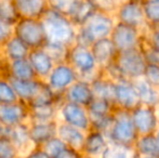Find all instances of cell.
Listing matches in <instances>:
<instances>
[{
	"instance_id": "6da1fadb",
	"label": "cell",
	"mask_w": 159,
	"mask_h": 158,
	"mask_svg": "<svg viewBox=\"0 0 159 158\" xmlns=\"http://www.w3.org/2000/svg\"><path fill=\"white\" fill-rule=\"evenodd\" d=\"M116 19L111 13L94 11L84 23L77 27L75 43L89 47L98 39L107 38L111 35Z\"/></svg>"
},
{
	"instance_id": "7a4b0ae2",
	"label": "cell",
	"mask_w": 159,
	"mask_h": 158,
	"mask_svg": "<svg viewBox=\"0 0 159 158\" xmlns=\"http://www.w3.org/2000/svg\"><path fill=\"white\" fill-rule=\"evenodd\" d=\"M46 33L47 41L70 47L75 43L77 26L66 15L47 9L40 17Z\"/></svg>"
},
{
	"instance_id": "3957f363",
	"label": "cell",
	"mask_w": 159,
	"mask_h": 158,
	"mask_svg": "<svg viewBox=\"0 0 159 158\" xmlns=\"http://www.w3.org/2000/svg\"><path fill=\"white\" fill-rule=\"evenodd\" d=\"M66 62L77 73L78 79L91 82L102 74V70L96 64L89 47L71 44L67 50Z\"/></svg>"
},
{
	"instance_id": "277c9868",
	"label": "cell",
	"mask_w": 159,
	"mask_h": 158,
	"mask_svg": "<svg viewBox=\"0 0 159 158\" xmlns=\"http://www.w3.org/2000/svg\"><path fill=\"white\" fill-rule=\"evenodd\" d=\"M111 64L117 70L120 79L131 81L142 78L147 65L141 48L117 52Z\"/></svg>"
},
{
	"instance_id": "5b68a950",
	"label": "cell",
	"mask_w": 159,
	"mask_h": 158,
	"mask_svg": "<svg viewBox=\"0 0 159 158\" xmlns=\"http://www.w3.org/2000/svg\"><path fill=\"white\" fill-rule=\"evenodd\" d=\"M113 116V122L106 134L108 142L133 146L139 135L132 122L130 112L115 108Z\"/></svg>"
},
{
	"instance_id": "8992f818",
	"label": "cell",
	"mask_w": 159,
	"mask_h": 158,
	"mask_svg": "<svg viewBox=\"0 0 159 158\" xmlns=\"http://www.w3.org/2000/svg\"><path fill=\"white\" fill-rule=\"evenodd\" d=\"M13 35L30 49L42 48L47 42L46 33L40 19L20 17L13 25Z\"/></svg>"
},
{
	"instance_id": "52a82bcc",
	"label": "cell",
	"mask_w": 159,
	"mask_h": 158,
	"mask_svg": "<svg viewBox=\"0 0 159 158\" xmlns=\"http://www.w3.org/2000/svg\"><path fill=\"white\" fill-rule=\"evenodd\" d=\"M57 121L76 127L84 132L91 128L90 116L87 107L71 102L62 101L57 105Z\"/></svg>"
},
{
	"instance_id": "ba28073f",
	"label": "cell",
	"mask_w": 159,
	"mask_h": 158,
	"mask_svg": "<svg viewBox=\"0 0 159 158\" xmlns=\"http://www.w3.org/2000/svg\"><path fill=\"white\" fill-rule=\"evenodd\" d=\"M78 79V75L73 67L65 62L54 64L53 68L47 78L43 80L47 86L62 100V95L76 80ZM63 101V100H62Z\"/></svg>"
},
{
	"instance_id": "9c48e42d",
	"label": "cell",
	"mask_w": 159,
	"mask_h": 158,
	"mask_svg": "<svg viewBox=\"0 0 159 158\" xmlns=\"http://www.w3.org/2000/svg\"><path fill=\"white\" fill-rule=\"evenodd\" d=\"M143 30L116 22L109 38L118 52L140 48L143 41Z\"/></svg>"
},
{
	"instance_id": "30bf717a",
	"label": "cell",
	"mask_w": 159,
	"mask_h": 158,
	"mask_svg": "<svg viewBox=\"0 0 159 158\" xmlns=\"http://www.w3.org/2000/svg\"><path fill=\"white\" fill-rule=\"evenodd\" d=\"M116 22L139 28L144 32L147 27L143 13L142 2L138 0H122L114 13Z\"/></svg>"
},
{
	"instance_id": "8fae6325",
	"label": "cell",
	"mask_w": 159,
	"mask_h": 158,
	"mask_svg": "<svg viewBox=\"0 0 159 158\" xmlns=\"http://www.w3.org/2000/svg\"><path fill=\"white\" fill-rule=\"evenodd\" d=\"M130 116L138 135L153 134L159 128L155 107L140 104L130 112Z\"/></svg>"
},
{
	"instance_id": "7c38bea8",
	"label": "cell",
	"mask_w": 159,
	"mask_h": 158,
	"mask_svg": "<svg viewBox=\"0 0 159 158\" xmlns=\"http://www.w3.org/2000/svg\"><path fill=\"white\" fill-rule=\"evenodd\" d=\"M140 104L138 92L131 80L121 79L115 81V93H114L115 108L131 112Z\"/></svg>"
},
{
	"instance_id": "4fadbf2b",
	"label": "cell",
	"mask_w": 159,
	"mask_h": 158,
	"mask_svg": "<svg viewBox=\"0 0 159 158\" xmlns=\"http://www.w3.org/2000/svg\"><path fill=\"white\" fill-rule=\"evenodd\" d=\"M30 107L24 102L17 101L12 103L0 104V121L4 127H12L22 122H28Z\"/></svg>"
},
{
	"instance_id": "5bb4252c",
	"label": "cell",
	"mask_w": 159,
	"mask_h": 158,
	"mask_svg": "<svg viewBox=\"0 0 159 158\" xmlns=\"http://www.w3.org/2000/svg\"><path fill=\"white\" fill-rule=\"evenodd\" d=\"M26 59L32 66L36 78L40 80H44L47 78L55 64L43 48L30 49Z\"/></svg>"
},
{
	"instance_id": "9a60e30c",
	"label": "cell",
	"mask_w": 159,
	"mask_h": 158,
	"mask_svg": "<svg viewBox=\"0 0 159 158\" xmlns=\"http://www.w3.org/2000/svg\"><path fill=\"white\" fill-rule=\"evenodd\" d=\"M92 89L90 82L82 79H77L62 95V100L71 103L79 104L82 106H88L93 100Z\"/></svg>"
},
{
	"instance_id": "2e32d148",
	"label": "cell",
	"mask_w": 159,
	"mask_h": 158,
	"mask_svg": "<svg viewBox=\"0 0 159 158\" xmlns=\"http://www.w3.org/2000/svg\"><path fill=\"white\" fill-rule=\"evenodd\" d=\"M0 67H1L2 76L9 79H33L36 78L34 74L32 66L27 59L16 60V61L6 62L3 60L0 61Z\"/></svg>"
},
{
	"instance_id": "e0dca14e",
	"label": "cell",
	"mask_w": 159,
	"mask_h": 158,
	"mask_svg": "<svg viewBox=\"0 0 159 158\" xmlns=\"http://www.w3.org/2000/svg\"><path fill=\"white\" fill-rule=\"evenodd\" d=\"M90 50L101 70H104L106 66L113 63L118 52L109 37L94 41L90 46Z\"/></svg>"
},
{
	"instance_id": "ac0fdd59",
	"label": "cell",
	"mask_w": 159,
	"mask_h": 158,
	"mask_svg": "<svg viewBox=\"0 0 159 158\" xmlns=\"http://www.w3.org/2000/svg\"><path fill=\"white\" fill-rule=\"evenodd\" d=\"M4 137H7L12 142V144L19 151L20 156L33 147L30 138L28 122H22L12 127H6Z\"/></svg>"
},
{
	"instance_id": "d6986e66",
	"label": "cell",
	"mask_w": 159,
	"mask_h": 158,
	"mask_svg": "<svg viewBox=\"0 0 159 158\" xmlns=\"http://www.w3.org/2000/svg\"><path fill=\"white\" fill-rule=\"evenodd\" d=\"M57 120L46 122H30V138L33 146H41L48 140L57 135Z\"/></svg>"
},
{
	"instance_id": "ffe728a7",
	"label": "cell",
	"mask_w": 159,
	"mask_h": 158,
	"mask_svg": "<svg viewBox=\"0 0 159 158\" xmlns=\"http://www.w3.org/2000/svg\"><path fill=\"white\" fill-rule=\"evenodd\" d=\"M107 144H108V139L106 134L94 129H90L87 131L84 135L81 154L98 158Z\"/></svg>"
},
{
	"instance_id": "44dd1931",
	"label": "cell",
	"mask_w": 159,
	"mask_h": 158,
	"mask_svg": "<svg viewBox=\"0 0 159 158\" xmlns=\"http://www.w3.org/2000/svg\"><path fill=\"white\" fill-rule=\"evenodd\" d=\"M30 49L14 35H12L3 43L0 44L1 59L6 62L26 59L30 53Z\"/></svg>"
},
{
	"instance_id": "7402d4cb",
	"label": "cell",
	"mask_w": 159,
	"mask_h": 158,
	"mask_svg": "<svg viewBox=\"0 0 159 158\" xmlns=\"http://www.w3.org/2000/svg\"><path fill=\"white\" fill-rule=\"evenodd\" d=\"M57 135L63 141L67 147L74 148L81 153V147L84 144L86 132L76 127L69 126L64 122H57Z\"/></svg>"
},
{
	"instance_id": "603a6c76",
	"label": "cell",
	"mask_w": 159,
	"mask_h": 158,
	"mask_svg": "<svg viewBox=\"0 0 159 158\" xmlns=\"http://www.w3.org/2000/svg\"><path fill=\"white\" fill-rule=\"evenodd\" d=\"M10 81L12 84L13 88H14L17 99L28 105V103L32 101L34 97H36V94L38 93L43 80L33 78V79H24V80L10 79Z\"/></svg>"
},
{
	"instance_id": "cb8c5ba5",
	"label": "cell",
	"mask_w": 159,
	"mask_h": 158,
	"mask_svg": "<svg viewBox=\"0 0 159 158\" xmlns=\"http://www.w3.org/2000/svg\"><path fill=\"white\" fill-rule=\"evenodd\" d=\"M133 86L138 92L140 103L143 105L157 107L159 105V88L149 84L146 79L139 78L133 80Z\"/></svg>"
},
{
	"instance_id": "d4e9b609",
	"label": "cell",
	"mask_w": 159,
	"mask_h": 158,
	"mask_svg": "<svg viewBox=\"0 0 159 158\" xmlns=\"http://www.w3.org/2000/svg\"><path fill=\"white\" fill-rule=\"evenodd\" d=\"M20 17L40 19L48 9L46 0H12Z\"/></svg>"
},
{
	"instance_id": "484cf974",
	"label": "cell",
	"mask_w": 159,
	"mask_h": 158,
	"mask_svg": "<svg viewBox=\"0 0 159 158\" xmlns=\"http://www.w3.org/2000/svg\"><path fill=\"white\" fill-rule=\"evenodd\" d=\"M91 89L94 97L104 99L113 103L114 105V93H115V81L109 79L104 74L98 76L94 80L90 82Z\"/></svg>"
},
{
	"instance_id": "4316f807",
	"label": "cell",
	"mask_w": 159,
	"mask_h": 158,
	"mask_svg": "<svg viewBox=\"0 0 159 158\" xmlns=\"http://www.w3.org/2000/svg\"><path fill=\"white\" fill-rule=\"evenodd\" d=\"M133 147L139 156L159 157V143L154 133L139 135Z\"/></svg>"
},
{
	"instance_id": "83f0119b",
	"label": "cell",
	"mask_w": 159,
	"mask_h": 158,
	"mask_svg": "<svg viewBox=\"0 0 159 158\" xmlns=\"http://www.w3.org/2000/svg\"><path fill=\"white\" fill-rule=\"evenodd\" d=\"M30 122H46L51 120H57V104H44V105L28 106Z\"/></svg>"
},
{
	"instance_id": "f1b7e54d",
	"label": "cell",
	"mask_w": 159,
	"mask_h": 158,
	"mask_svg": "<svg viewBox=\"0 0 159 158\" xmlns=\"http://www.w3.org/2000/svg\"><path fill=\"white\" fill-rule=\"evenodd\" d=\"M133 146L108 142L98 158H138Z\"/></svg>"
},
{
	"instance_id": "f546056e",
	"label": "cell",
	"mask_w": 159,
	"mask_h": 158,
	"mask_svg": "<svg viewBox=\"0 0 159 158\" xmlns=\"http://www.w3.org/2000/svg\"><path fill=\"white\" fill-rule=\"evenodd\" d=\"M87 110H88L90 118H94V117H101L111 114L115 111V106L107 100L93 97L90 104L87 106Z\"/></svg>"
},
{
	"instance_id": "4dcf8cb0",
	"label": "cell",
	"mask_w": 159,
	"mask_h": 158,
	"mask_svg": "<svg viewBox=\"0 0 159 158\" xmlns=\"http://www.w3.org/2000/svg\"><path fill=\"white\" fill-rule=\"evenodd\" d=\"M142 7L147 27L159 25V0H146Z\"/></svg>"
},
{
	"instance_id": "1f68e13d",
	"label": "cell",
	"mask_w": 159,
	"mask_h": 158,
	"mask_svg": "<svg viewBox=\"0 0 159 158\" xmlns=\"http://www.w3.org/2000/svg\"><path fill=\"white\" fill-rule=\"evenodd\" d=\"M93 7L89 3L87 0H81L79 3L77 4L75 9L73 10V12L69 15V20L75 24L76 26H80L93 12H94Z\"/></svg>"
},
{
	"instance_id": "d6a6232c",
	"label": "cell",
	"mask_w": 159,
	"mask_h": 158,
	"mask_svg": "<svg viewBox=\"0 0 159 158\" xmlns=\"http://www.w3.org/2000/svg\"><path fill=\"white\" fill-rule=\"evenodd\" d=\"M42 48L44 49V51L48 53L49 56L53 60V62L55 64L66 61L68 47L63 46V44H60V43H55V42L47 41Z\"/></svg>"
},
{
	"instance_id": "836d02e7",
	"label": "cell",
	"mask_w": 159,
	"mask_h": 158,
	"mask_svg": "<svg viewBox=\"0 0 159 158\" xmlns=\"http://www.w3.org/2000/svg\"><path fill=\"white\" fill-rule=\"evenodd\" d=\"M46 1L49 9L62 13L68 17L81 0H46Z\"/></svg>"
},
{
	"instance_id": "e575fe53",
	"label": "cell",
	"mask_w": 159,
	"mask_h": 158,
	"mask_svg": "<svg viewBox=\"0 0 159 158\" xmlns=\"http://www.w3.org/2000/svg\"><path fill=\"white\" fill-rule=\"evenodd\" d=\"M17 100L19 99L10 79L4 76H0V104L12 103Z\"/></svg>"
},
{
	"instance_id": "d590c367",
	"label": "cell",
	"mask_w": 159,
	"mask_h": 158,
	"mask_svg": "<svg viewBox=\"0 0 159 158\" xmlns=\"http://www.w3.org/2000/svg\"><path fill=\"white\" fill-rule=\"evenodd\" d=\"M0 19L11 25L20 19L12 0H0Z\"/></svg>"
},
{
	"instance_id": "8d00e7d4",
	"label": "cell",
	"mask_w": 159,
	"mask_h": 158,
	"mask_svg": "<svg viewBox=\"0 0 159 158\" xmlns=\"http://www.w3.org/2000/svg\"><path fill=\"white\" fill-rule=\"evenodd\" d=\"M40 147H41L51 158H54L55 156H57L62 151L65 150L67 146L65 145L63 143V141H62L57 135H55V137L51 138L50 140H48L46 143L42 144Z\"/></svg>"
},
{
	"instance_id": "74e56055",
	"label": "cell",
	"mask_w": 159,
	"mask_h": 158,
	"mask_svg": "<svg viewBox=\"0 0 159 158\" xmlns=\"http://www.w3.org/2000/svg\"><path fill=\"white\" fill-rule=\"evenodd\" d=\"M95 11L114 14L122 0H87Z\"/></svg>"
},
{
	"instance_id": "f35d334b",
	"label": "cell",
	"mask_w": 159,
	"mask_h": 158,
	"mask_svg": "<svg viewBox=\"0 0 159 158\" xmlns=\"http://www.w3.org/2000/svg\"><path fill=\"white\" fill-rule=\"evenodd\" d=\"M113 113L109 115H105V116L90 118V122H91L90 129H94V130L103 132L104 134H107V132H108L109 128L111 126V122H113V117H114Z\"/></svg>"
},
{
	"instance_id": "ab89813d",
	"label": "cell",
	"mask_w": 159,
	"mask_h": 158,
	"mask_svg": "<svg viewBox=\"0 0 159 158\" xmlns=\"http://www.w3.org/2000/svg\"><path fill=\"white\" fill-rule=\"evenodd\" d=\"M20 153L7 137L0 138V158H19Z\"/></svg>"
},
{
	"instance_id": "60d3db41",
	"label": "cell",
	"mask_w": 159,
	"mask_h": 158,
	"mask_svg": "<svg viewBox=\"0 0 159 158\" xmlns=\"http://www.w3.org/2000/svg\"><path fill=\"white\" fill-rule=\"evenodd\" d=\"M142 42L153 48L159 49V25L145 28Z\"/></svg>"
},
{
	"instance_id": "b9f144b4",
	"label": "cell",
	"mask_w": 159,
	"mask_h": 158,
	"mask_svg": "<svg viewBox=\"0 0 159 158\" xmlns=\"http://www.w3.org/2000/svg\"><path fill=\"white\" fill-rule=\"evenodd\" d=\"M141 50L143 52V55L145 57V61L147 64H154V65H159V49L153 48L151 46L143 43L141 44Z\"/></svg>"
},
{
	"instance_id": "7bdbcfd3",
	"label": "cell",
	"mask_w": 159,
	"mask_h": 158,
	"mask_svg": "<svg viewBox=\"0 0 159 158\" xmlns=\"http://www.w3.org/2000/svg\"><path fill=\"white\" fill-rule=\"evenodd\" d=\"M143 78L146 79L149 84L159 88V65L147 64L145 68Z\"/></svg>"
},
{
	"instance_id": "ee69618b",
	"label": "cell",
	"mask_w": 159,
	"mask_h": 158,
	"mask_svg": "<svg viewBox=\"0 0 159 158\" xmlns=\"http://www.w3.org/2000/svg\"><path fill=\"white\" fill-rule=\"evenodd\" d=\"M19 158H51V157L40 146H33L30 150H28L26 153L22 154Z\"/></svg>"
},
{
	"instance_id": "f6af8a7d",
	"label": "cell",
	"mask_w": 159,
	"mask_h": 158,
	"mask_svg": "<svg viewBox=\"0 0 159 158\" xmlns=\"http://www.w3.org/2000/svg\"><path fill=\"white\" fill-rule=\"evenodd\" d=\"M13 35V25L6 23L0 19V44L3 43Z\"/></svg>"
},
{
	"instance_id": "bcb514c9",
	"label": "cell",
	"mask_w": 159,
	"mask_h": 158,
	"mask_svg": "<svg viewBox=\"0 0 159 158\" xmlns=\"http://www.w3.org/2000/svg\"><path fill=\"white\" fill-rule=\"evenodd\" d=\"M81 155L82 154L79 152V151H76L70 147H66L54 158H80Z\"/></svg>"
},
{
	"instance_id": "7dc6e473",
	"label": "cell",
	"mask_w": 159,
	"mask_h": 158,
	"mask_svg": "<svg viewBox=\"0 0 159 158\" xmlns=\"http://www.w3.org/2000/svg\"><path fill=\"white\" fill-rule=\"evenodd\" d=\"M4 133H6V127H4V124L0 121V138L4 137Z\"/></svg>"
},
{
	"instance_id": "c3c4849f",
	"label": "cell",
	"mask_w": 159,
	"mask_h": 158,
	"mask_svg": "<svg viewBox=\"0 0 159 158\" xmlns=\"http://www.w3.org/2000/svg\"><path fill=\"white\" fill-rule=\"evenodd\" d=\"M155 134V137H156V139H157V141H158V143H159V128L156 130V132L154 133Z\"/></svg>"
},
{
	"instance_id": "681fc988",
	"label": "cell",
	"mask_w": 159,
	"mask_h": 158,
	"mask_svg": "<svg viewBox=\"0 0 159 158\" xmlns=\"http://www.w3.org/2000/svg\"><path fill=\"white\" fill-rule=\"evenodd\" d=\"M156 115H157V119H158V124H159V105L156 107Z\"/></svg>"
},
{
	"instance_id": "f907efd6",
	"label": "cell",
	"mask_w": 159,
	"mask_h": 158,
	"mask_svg": "<svg viewBox=\"0 0 159 158\" xmlns=\"http://www.w3.org/2000/svg\"><path fill=\"white\" fill-rule=\"evenodd\" d=\"M80 158H96V157H92V156H88V155H84L82 154L81 155V157Z\"/></svg>"
},
{
	"instance_id": "816d5d0a",
	"label": "cell",
	"mask_w": 159,
	"mask_h": 158,
	"mask_svg": "<svg viewBox=\"0 0 159 158\" xmlns=\"http://www.w3.org/2000/svg\"><path fill=\"white\" fill-rule=\"evenodd\" d=\"M138 158H159V157H152V156H139Z\"/></svg>"
},
{
	"instance_id": "f5cc1de1",
	"label": "cell",
	"mask_w": 159,
	"mask_h": 158,
	"mask_svg": "<svg viewBox=\"0 0 159 158\" xmlns=\"http://www.w3.org/2000/svg\"><path fill=\"white\" fill-rule=\"evenodd\" d=\"M0 76H2V73H1V67H0Z\"/></svg>"
},
{
	"instance_id": "db71d44e",
	"label": "cell",
	"mask_w": 159,
	"mask_h": 158,
	"mask_svg": "<svg viewBox=\"0 0 159 158\" xmlns=\"http://www.w3.org/2000/svg\"><path fill=\"white\" fill-rule=\"evenodd\" d=\"M138 1H141V2H144V1H146V0H138Z\"/></svg>"
},
{
	"instance_id": "11a10c76",
	"label": "cell",
	"mask_w": 159,
	"mask_h": 158,
	"mask_svg": "<svg viewBox=\"0 0 159 158\" xmlns=\"http://www.w3.org/2000/svg\"><path fill=\"white\" fill-rule=\"evenodd\" d=\"M1 60H2L1 59V52H0V61H1Z\"/></svg>"
}]
</instances>
